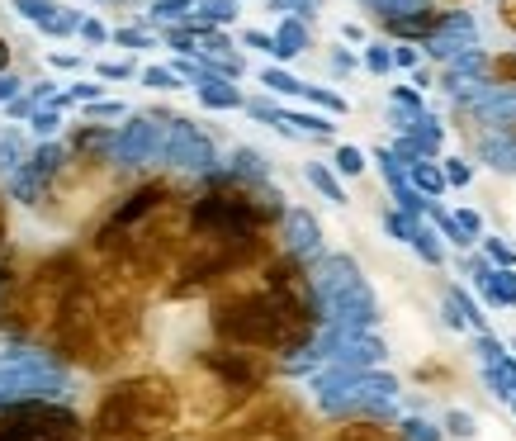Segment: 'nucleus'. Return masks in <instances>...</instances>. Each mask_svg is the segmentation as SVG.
Here are the masks:
<instances>
[{
    "label": "nucleus",
    "mask_w": 516,
    "mask_h": 441,
    "mask_svg": "<svg viewBox=\"0 0 516 441\" xmlns=\"http://www.w3.org/2000/svg\"><path fill=\"white\" fill-rule=\"evenodd\" d=\"M214 332L218 342L247 351H294L313 332L308 280L289 257H266L237 271L214 294Z\"/></svg>",
    "instance_id": "nucleus-1"
},
{
    "label": "nucleus",
    "mask_w": 516,
    "mask_h": 441,
    "mask_svg": "<svg viewBox=\"0 0 516 441\" xmlns=\"http://www.w3.org/2000/svg\"><path fill=\"white\" fill-rule=\"evenodd\" d=\"M185 413V394H180L166 375H133L109 389L95 418H90V437L95 441H161L171 437Z\"/></svg>",
    "instance_id": "nucleus-2"
},
{
    "label": "nucleus",
    "mask_w": 516,
    "mask_h": 441,
    "mask_svg": "<svg viewBox=\"0 0 516 441\" xmlns=\"http://www.w3.org/2000/svg\"><path fill=\"white\" fill-rule=\"evenodd\" d=\"M308 427H303V413L289 399H261V404L237 408L232 418L214 441H303Z\"/></svg>",
    "instance_id": "nucleus-3"
},
{
    "label": "nucleus",
    "mask_w": 516,
    "mask_h": 441,
    "mask_svg": "<svg viewBox=\"0 0 516 441\" xmlns=\"http://www.w3.org/2000/svg\"><path fill=\"white\" fill-rule=\"evenodd\" d=\"M0 441H81V427L62 408L24 404L0 413Z\"/></svg>",
    "instance_id": "nucleus-4"
},
{
    "label": "nucleus",
    "mask_w": 516,
    "mask_h": 441,
    "mask_svg": "<svg viewBox=\"0 0 516 441\" xmlns=\"http://www.w3.org/2000/svg\"><path fill=\"white\" fill-rule=\"evenodd\" d=\"M327 441H398V437L384 432V427H370V423H346V427H337Z\"/></svg>",
    "instance_id": "nucleus-5"
},
{
    "label": "nucleus",
    "mask_w": 516,
    "mask_h": 441,
    "mask_svg": "<svg viewBox=\"0 0 516 441\" xmlns=\"http://www.w3.org/2000/svg\"><path fill=\"white\" fill-rule=\"evenodd\" d=\"M493 76L507 81V86H516V53L512 57H493Z\"/></svg>",
    "instance_id": "nucleus-6"
},
{
    "label": "nucleus",
    "mask_w": 516,
    "mask_h": 441,
    "mask_svg": "<svg viewBox=\"0 0 516 441\" xmlns=\"http://www.w3.org/2000/svg\"><path fill=\"white\" fill-rule=\"evenodd\" d=\"M502 24H507V29H516V0H502Z\"/></svg>",
    "instance_id": "nucleus-7"
},
{
    "label": "nucleus",
    "mask_w": 516,
    "mask_h": 441,
    "mask_svg": "<svg viewBox=\"0 0 516 441\" xmlns=\"http://www.w3.org/2000/svg\"><path fill=\"white\" fill-rule=\"evenodd\" d=\"M0 242H5V209H0Z\"/></svg>",
    "instance_id": "nucleus-8"
}]
</instances>
